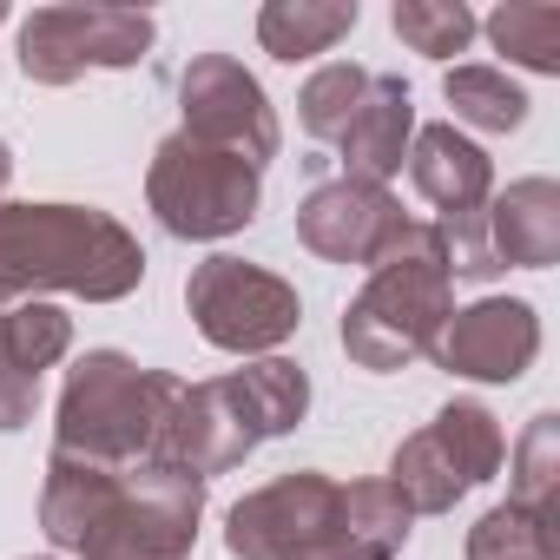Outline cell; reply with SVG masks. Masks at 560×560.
<instances>
[{
  "label": "cell",
  "mask_w": 560,
  "mask_h": 560,
  "mask_svg": "<svg viewBox=\"0 0 560 560\" xmlns=\"http://www.w3.org/2000/svg\"><path fill=\"white\" fill-rule=\"evenodd\" d=\"M311 409V376L291 363V357H264V363H244L218 383H185L165 429H159V448L152 462L165 468H185V475H224L237 468L257 442L270 435H291Z\"/></svg>",
  "instance_id": "3"
},
{
  "label": "cell",
  "mask_w": 560,
  "mask_h": 560,
  "mask_svg": "<svg viewBox=\"0 0 560 560\" xmlns=\"http://www.w3.org/2000/svg\"><path fill=\"white\" fill-rule=\"evenodd\" d=\"M152 34L159 27L139 8H40L21 21V73L34 86H73L100 67H139Z\"/></svg>",
  "instance_id": "9"
},
{
  "label": "cell",
  "mask_w": 560,
  "mask_h": 560,
  "mask_svg": "<svg viewBox=\"0 0 560 560\" xmlns=\"http://www.w3.org/2000/svg\"><path fill=\"white\" fill-rule=\"evenodd\" d=\"M488 218V250H494V264H521V270H547L553 257H560V191H553V178H521V185H508L501 198H494V211H481Z\"/></svg>",
  "instance_id": "15"
},
{
  "label": "cell",
  "mask_w": 560,
  "mask_h": 560,
  "mask_svg": "<svg viewBox=\"0 0 560 560\" xmlns=\"http://www.w3.org/2000/svg\"><path fill=\"white\" fill-rule=\"evenodd\" d=\"M468 560H560V534H547L521 508H488L468 527Z\"/></svg>",
  "instance_id": "24"
},
{
  "label": "cell",
  "mask_w": 560,
  "mask_h": 560,
  "mask_svg": "<svg viewBox=\"0 0 560 560\" xmlns=\"http://www.w3.org/2000/svg\"><path fill=\"white\" fill-rule=\"evenodd\" d=\"M363 93H370V67H357V60H330V67H317L311 80H304V132L311 139H343V126L357 119V106H363Z\"/></svg>",
  "instance_id": "22"
},
{
  "label": "cell",
  "mask_w": 560,
  "mask_h": 560,
  "mask_svg": "<svg viewBox=\"0 0 560 560\" xmlns=\"http://www.w3.org/2000/svg\"><path fill=\"white\" fill-rule=\"evenodd\" d=\"M442 93H448L455 119H468V126H481V132H514V126L527 119V93H521L501 67H448Z\"/></svg>",
  "instance_id": "19"
},
{
  "label": "cell",
  "mask_w": 560,
  "mask_h": 560,
  "mask_svg": "<svg viewBox=\"0 0 560 560\" xmlns=\"http://www.w3.org/2000/svg\"><path fill=\"white\" fill-rule=\"evenodd\" d=\"M178 389L185 383L165 370H139L119 350H86L60 396V448L54 455H80V462H106V468L152 462Z\"/></svg>",
  "instance_id": "5"
},
{
  "label": "cell",
  "mask_w": 560,
  "mask_h": 560,
  "mask_svg": "<svg viewBox=\"0 0 560 560\" xmlns=\"http://www.w3.org/2000/svg\"><path fill=\"white\" fill-rule=\"evenodd\" d=\"M540 350V324L521 298H481L468 311H448L435 337V363L475 383H514Z\"/></svg>",
  "instance_id": "12"
},
{
  "label": "cell",
  "mask_w": 560,
  "mask_h": 560,
  "mask_svg": "<svg viewBox=\"0 0 560 560\" xmlns=\"http://www.w3.org/2000/svg\"><path fill=\"white\" fill-rule=\"evenodd\" d=\"M409 159V178L416 191L442 211V218H468L488 205V152L475 139H462L455 126H422L416 132V152Z\"/></svg>",
  "instance_id": "14"
},
{
  "label": "cell",
  "mask_w": 560,
  "mask_h": 560,
  "mask_svg": "<svg viewBox=\"0 0 560 560\" xmlns=\"http://www.w3.org/2000/svg\"><path fill=\"white\" fill-rule=\"evenodd\" d=\"M357 27V0H270L257 14V40L277 60H311L330 54Z\"/></svg>",
  "instance_id": "16"
},
{
  "label": "cell",
  "mask_w": 560,
  "mask_h": 560,
  "mask_svg": "<svg viewBox=\"0 0 560 560\" xmlns=\"http://www.w3.org/2000/svg\"><path fill=\"white\" fill-rule=\"evenodd\" d=\"M416 132V113H409V86L396 73H370V93L357 106V119L343 126L337 152H343V178L357 185H389L402 172V145Z\"/></svg>",
  "instance_id": "13"
},
{
  "label": "cell",
  "mask_w": 560,
  "mask_h": 560,
  "mask_svg": "<svg viewBox=\"0 0 560 560\" xmlns=\"http://www.w3.org/2000/svg\"><path fill=\"white\" fill-rule=\"evenodd\" d=\"M429 442L442 448V462L475 488V481H488L494 468H501V455H508V442H501V422L481 409V402H448L435 422H429Z\"/></svg>",
  "instance_id": "17"
},
{
  "label": "cell",
  "mask_w": 560,
  "mask_h": 560,
  "mask_svg": "<svg viewBox=\"0 0 560 560\" xmlns=\"http://www.w3.org/2000/svg\"><path fill=\"white\" fill-rule=\"evenodd\" d=\"M34 416V376H21V363L8 357V311H0V429H21Z\"/></svg>",
  "instance_id": "26"
},
{
  "label": "cell",
  "mask_w": 560,
  "mask_h": 560,
  "mask_svg": "<svg viewBox=\"0 0 560 560\" xmlns=\"http://www.w3.org/2000/svg\"><path fill=\"white\" fill-rule=\"evenodd\" d=\"M139 237L93 205H0V298L73 291L113 304L139 291Z\"/></svg>",
  "instance_id": "2"
},
{
  "label": "cell",
  "mask_w": 560,
  "mask_h": 560,
  "mask_svg": "<svg viewBox=\"0 0 560 560\" xmlns=\"http://www.w3.org/2000/svg\"><path fill=\"white\" fill-rule=\"evenodd\" d=\"M396 34L416 47V54H429V60H448V54H462L468 40H475V14L462 8V0H396Z\"/></svg>",
  "instance_id": "23"
},
{
  "label": "cell",
  "mask_w": 560,
  "mask_h": 560,
  "mask_svg": "<svg viewBox=\"0 0 560 560\" xmlns=\"http://www.w3.org/2000/svg\"><path fill=\"white\" fill-rule=\"evenodd\" d=\"M257 185L264 172L244 165L237 152H218L191 132H172L152 152L145 198L172 237H231L257 218Z\"/></svg>",
  "instance_id": "6"
},
{
  "label": "cell",
  "mask_w": 560,
  "mask_h": 560,
  "mask_svg": "<svg viewBox=\"0 0 560 560\" xmlns=\"http://www.w3.org/2000/svg\"><path fill=\"white\" fill-rule=\"evenodd\" d=\"M185 304H191L198 337L211 350H231V357L277 350L284 337H298V324H304L298 291L277 270H257L244 257H205L185 277Z\"/></svg>",
  "instance_id": "7"
},
{
  "label": "cell",
  "mask_w": 560,
  "mask_h": 560,
  "mask_svg": "<svg viewBox=\"0 0 560 560\" xmlns=\"http://www.w3.org/2000/svg\"><path fill=\"white\" fill-rule=\"evenodd\" d=\"M198 508H205V481L185 468L165 462L106 468V462L54 455L40 527L54 547L80 560H191Z\"/></svg>",
  "instance_id": "1"
},
{
  "label": "cell",
  "mask_w": 560,
  "mask_h": 560,
  "mask_svg": "<svg viewBox=\"0 0 560 560\" xmlns=\"http://www.w3.org/2000/svg\"><path fill=\"white\" fill-rule=\"evenodd\" d=\"M448 324V250L435 224H402L396 244L370 264V284L343 317V350L363 370H402L435 350Z\"/></svg>",
  "instance_id": "4"
},
{
  "label": "cell",
  "mask_w": 560,
  "mask_h": 560,
  "mask_svg": "<svg viewBox=\"0 0 560 560\" xmlns=\"http://www.w3.org/2000/svg\"><path fill=\"white\" fill-rule=\"evenodd\" d=\"M337 508H343V481H330L317 468L277 475L270 488H257L231 508L224 547L237 560H343Z\"/></svg>",
  "instance_id": "8"
},
{
  "label": "cell",
  "mask_w": 560,
  "mask_h": 560,
  "mask_svg": "<svg viewBox=\"0 0 560 560\" xmlns=\"http://www.w3.org/2000/svg\"><path fill=\"white\" fill-rule=\"evenodd\" d=\"M178 100H185V132L191 139H205L218 152H237L257 172L277 159V113H270L264 86L231 54H198L178 80Z\"/></svg>",
  "instance_id": "10"
},
{
  "label": "cell",
  "mask_w": 560,
  "mask_h": 560,
  "mask_svg": "<svg viewBox=\"0 0 560 560\" xmlns=\"http://www.w3.org/2000/svg\"><path fill=\"white\" fill-rule=\"evenodd\" d=\"M488 40L534 67V73H560V8H547V0H514V8H494L488 14Z\"/></svg>",
  "instance_id": "21"
},
{
  "label": "cell",
  "mask_w": 560,
  "mask_h": 560,
  "mask_svg": "<svg viewBox=\"0 0 560 560\" xmlns=\"http://www.w3.org/2000/svg\"><path fill=\"white\" fill-rule=\"evenodd\" d=\"M8 178H14V159H8V139H0V191H8Z\"/></svg>",
  "instance_id": "27"
},
{
  "label": "cell",
  "mask_w": 560,
  "mask_h": 560,
  "mask_svg": "<svg viewBox=\"0 0 560 560\" xmlns=\"http://www.w3.org/2000/svg\"><path fill=\"white\" fill-rule=\"evenodd\" d=\"M389 488L402 494L409 514H442V508H455V501L468 494V481L442 462V448L429 442V429L409 435V442L396 448V462H389Z\"/></svg>",
  "instance_id": "20"
},
{
  "label": "cell",
  "mask_w": 560,
  "mask_h": 560,
  "mask_svg": "<svg viewBox=\"0 0 560 560\" xmlns=\"http://www.w3.org/2000/svg\"><path fill=\"white\" fill-rule=\"evenodd\" d=\"M508 508H521L527 521H540L553 534V521H560V422L553 416L527 422V435L514 448V501Z\"/></svg>",
  "instance_id": "18"
},
{
  "label": "cell",
  "mask_w": 560,
  "mask_h": 560,
  "mask_svg": "<svg viewBox=\"0 0 560 560\" xmlns=\"http://www.w3.org/2000/svg\"><path fill=\"white\" fill-rule=\"evenodd\" d=\"M402 224H409V218L396 211L389 185H357V178L317 185V191L304 198V211H298V237H304L317 257H330V264H376V257L396 244Z\"/></svg>",
  "instance_id": "11"
},
{
  "label": "cell",
  "mask_w": 560,
  "mask_h": 560,
  "mask_svg": "<svg viewBox=\"0 0 560 560\" xmlns=\"http://www.w3.org/2000/svg\"><path fill=\"white\" fill-rule=\"evenodd\" d=\"M67 343H73V324H67L54 304H21V311H8V357L21 363V376L40 383V370H54V363L67 357Z\"/></svg>",
  "instance_id": "25"
}]
</instances>
